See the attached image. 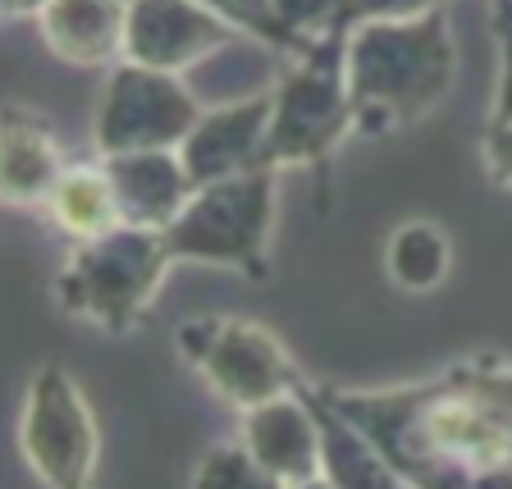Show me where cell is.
I'll use <instances>...</instances> for the list:
<instances>
[{"label":"cell","mask_w":512,"mask_h":489,"mask_svg":"<svg viewBox=\"0 0 512 489\" xmlns=\"http://www.w3.org/2000/svg\"><path fill=\"white\" fill-rule=\"evenodd\" d=\"M325 394L375 439L403 485L453 489L512 476V352L485 348L389 389Z\"/></svg>","instance_id":"1"},{"label":"cell","mask_w":512,"mask_h":489,"mask_svg":"<svg viewBox=\"0 0 512 489\" xmlns=\"http://www.w3.org/2000/svg\"><path fill=\"white\" fill-rule=\"evenodd\" d=\"M458 42L444 10L416 19H366L348 28V96L357 138L384 142L426 124L453 92Z\"/></svg>","instance_id":"2"},{"label":"cell","mask_w":512,"mask_h":489,"mask_svg":"<svg viewBox=\"0 0 512 489\" xmlns=\"http://www.w3.org/2000/svg\"><path fill=\"white\" fill-rule=\"evenodd\" d=\"M174 266L179 261L170 252L165 229L124 220L101 238L69 243L51 279V298L60 316L110 334V339H124L151 316Z\"/></svg>","instance_id":"3"},{"label":"cell","mask_w":512,"mask_h":489,"mask_svg":"<svg viewBox=\"0 0 512 489\" xmlns=\"http://www.w3.org/2000/svg\"><path fill=\"white\" fill-rule=\"evenodd\" d=\"M348 28L339 23L325 37L307 42L270 83V138L266 165L284 170H316L325 179L334 151L357 138L348 96Z\"/></svg>","instance_id":"4"},{"label":"cell","mask_w":512,"mask_h":489,"mask_svg":"<svg viewBox=\"0 0 512 489\" xmlns=\"http://www.w3.org/2000/svg\"><path fill=\"white\" fill-rule=\"evenodd\" d=\"M279 220V170L229 174L215 183H197L179 220L165 229L179 266H215L243 279H270V247Z\"/></svg>","instance_id":"5"},{"label":"cell","mask_w":512,"mask_h":489,"mask_svg":"<svg viewBox=\"0 0 512 489\" xmlns=\"http://www.w3.org/2000/svg\"><path fill=\"white\" fill-rule=\"evenodd\" d=\"M174 352L234 412H247V407L270 403V398L293 394V389L307 384V375L293 362V352L284 348V339L252 316L206 311V316L179 320Z\"/></svg>","instance_id":"6"},{"label":"cell","mask_w":512,"mask_h":489,"mask_svg":"<svg viewBox=\"0 0 512 489\" xmlns=\"http://www.w3.org/2000/svg\"><path fill=\"white\" fill-rule=\"evenodd\" d=\"M19 453L51 489H87L101 471V426L69 366L42 362L23 384Z\"/></svg>","instance_id":"7"},{"label":"cell","mask_w":512,"mask_h":489,"mask_svg":"<svg viewBox=\"0 0 512 489\" xmlns=\"http://www.w3.org/2000/svg\"><path fill=\"white\" fill-rule=\"evenodd\" d=\"M202 101L183 83V74L147 69L119 60L106 69V87L92 110V147L96 156L119 151H179L192 124L202 119Z\"/></svg>","instance_id":"8"},{"label":"cell","mask_w":512,"mask_h":489,"mask_svg":"<svg viewBox=\"0 0 512 489\" xmlns=\"http://www.w3.org/2000/svg\"><path fill=\"white\" fill-rule=\"evenodd\" d=\"M252 42L206 10L202 0H128V32H124V60L165 69V74H192L211 64L215 55Z\"/></svg>","instance_id":"9"},{"label":"cell","mask_w":512,"mask_h":489,"mask_svg":"<svg viewBox=\"0 0 512 489\" xmlns=\"http://www.w3.org/2000/svg\"><path fill=\"white\" fill-rule=\"evenodd\" d=\"M307 384L238 412V439L279 489L325 485V448H320V421Z\"/></svg>","instance_id":"10"},{"label":"cell","mask_w":512,"mask_h":489,"mask_svg":"<svg viewBox=\"0 0 512 489\" xmlns=\"http://www.w3.org/2000/svg\"><path fill=\"white\" fill-rule=\"evenodd\" d=\"M270 106H275L270 83L229 96L220 106H206L202 119L192 124V133L179 147L192 183H215V179H229V174L266 165Z\"/></svg>","instance_id":"11"},{"label":"cell","mask_w":512,"mask_h":489,"mask_svg":"<svg viewBox=\"0 0 512 489\" xmlns=\"http://www.w3.org/2000/svg\"><path fill=\"white\" fill-rule=\"evenodd\" d=\"M69 170L60 138L46 115L10 101L0 119V197L14 211H42L60 174Z\"/></svg>","instance_id":"12"},{"label":"cell","mask_w":512,"mask_h":489,"mask_svg":"<svg viewBox=\"0 0 512 489\" xmlns=\"http://www.w3.org/2000/svg\"><path fill=\"white\" fill-rule=\"evenodd\" d=\"M128 0H51L37 19V37L60 64L115 69L124 60Z\"/></svg>","instance_id":"13"},{"label":"cell","mask_w":512,"mask_h":489,"mask_svg":"<svg viewBox=\"0 0 512 489\" xmlns=\"http://www.w3.org/2000/svg\"><path fill=\"white\" fill-rule=\"evenodd\" d=\"M106 160L110 179H115L119 206L128 224H151V229H170L188 197L197 192L188 165L179 151H119Z\"/></svg>","instance_id":"14"},{"label":"cell","mask_w":512,"mask_h":489,"mask_svg":"<svg viewBox=\"0 0 512 489\" xmlns=\"http://www.w3.org/2000/svg\"><path fill=\"white\" fill-rule=\"evenodd\" d=\"M42 215L64 243H87L124 224V206H119L115 179H110L106 160H69V170L51 188Z\"/></svg>","instance_id":"15"},{"label":"cell","mask_w":512,"mask_h":489,"mask_svg":"<svg viewBox=\"0 0 512 489\" xmlns=\"http://www.w3.org/2000/svg\"><path fill=\"white\" fill-rule=\"evenodd\" d=\"M311 407L320 421V448H325V485H343V489H389L403 485L398 471L384 462V453L375 448V439L366 435L330 394L325 384L311 380L307 384Z\"/></svg>","instance_id":"16"},{"label":"cell","mask_w":512,"mask_h":489,"mask_svg":"<svg viewBox=\"0 0 512 489\" xmlns=\"http://www.w3.org/2000/svg\"><path fill=\"white\" fill-rule=\"evenodd\" d=\"M448 275H453V238L439 220L412 215V220H398L389 229V238H384V279L398 293L426 298V293L448 284Z\"/></svg>","instance_id":"17"},{"label":"cell","mask_w":512,"mask_h":489,"mask_svg":"<svg viewBox=\"0 0 512 489\" xmlns=\"http://www.w3.org/2000/svg\"><path fill=\"white\" fill-rule=\"evenodd\" d=\"M188 485L197 489H247V485H270L266 471L256 467V458L247 453L243 439L234 444H211L197 458V467L188 471Z\"/></svg>","instance_id":"18"},{"label":"cell","mask_w":512,"mask_h":489,"mask_svg":"<svg viewBox=\"0 0 512 489\" xmlns=\"http://www.w3.org/2000/svg\"><path fill=\"white\" fill-rule=\"evenodd\" d=\"M206 10H215L220 19H229L243 37H252V42L270 46V51L279 55H293L298 46H293V37H288L284 19H279L275 0H202Z\"/></svg>","instance_id":"19"},{"label":"cell","mask_w":512,"mask_h":489,"mask_svg":"<svg viewBox=\"0 0 512 489\" xmlns=\"http://www.w3.org/2000/svg\"><path fill=\"white\" fill-rule=\"evenodd\" d=\"M275 10H279V19H284V28H288V37H293L298 51L307 42H316V37H325L330 28L348 23V0H275Z\"/></svg>","instance_id":"20"},{"label":"cell","mask_w":512,"mask_h":489,"mask_svg":"<svg viewBox=\"0 0 512 489\" xmlns=\"http://www.w3.org/2000/svg\"><path fill=\"white\" fill-rule=\"evenodd\" d=\"M480 165H485L494 188L512 192V119L480 128Z\"/></svg>","instance_id":"21"},{"label":"cell","mask_w":512,"mask_h":489,"mask_svg":"<svg viewBox=\"0 0 512 489\" xmlns=\"http://www.w3.org/2000/svg\"><path fill=\"white\" fill-rule=\"evenodd\" d=\"M448 0H348V23L366 19H416V14L444 10Z\"/></svg>","instance_id":"22"},{"label":"cell","mask_w":512,"mask_h":489,"mask_svg":"<svg viewBox=\"0 0 512 489\" xmlns=\"http://www.w3.org/2000/svg\"><path fill=\"white\" fill-rule=\"evenodd\" d=\"M46 5H51V0H0V14H5V19L10 23H37L46 14Z\"/></svg>","instance_id":"23"}]
</instances>
